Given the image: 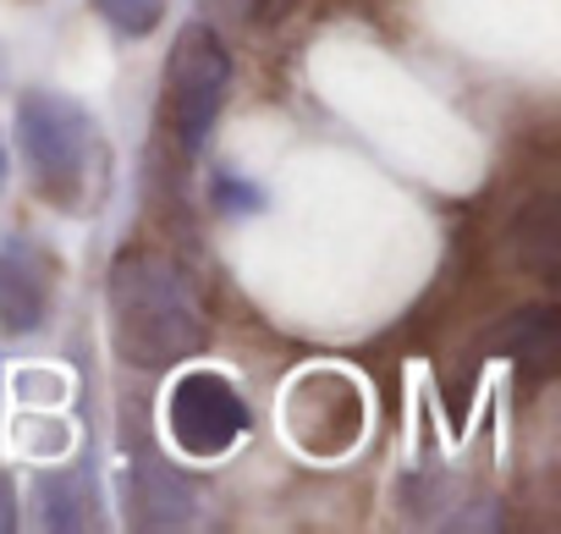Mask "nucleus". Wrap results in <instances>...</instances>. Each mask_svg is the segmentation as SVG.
I'll use <instances>...</instances> for the list:
<instances>
[{
	"instance_id": "nucleus-4",
	"label": "nucleus",
	"mask_w": 561,
	"mask_h": 534,
	"mask_svg": "<svg viewBox=\"0 0 561 534\" xmlns=\"http://www.w3.org/2000/svg\"><path fill=\"white\" fill-rule=\"evenodd\" d=\"M248 424H253L248 419V402L231 391L226 375H209V370L182 375L171 386V397H165V430H171L176 452L193 457V463L226 457L248 435Z\"/></svg>"
},
{
	"instance_id": "nucleus-12",
	"label": "nucleus",
	"mask_w": 561,
	"mask_h": 534,
	"mask_svg": "<svg viewBox=\"0 0 561 534\" xmlns=\"http://www.w3.org/2000/svg\"><path fill=\"white\" fill-rule=\"evenodd\" d=\"M0 182H7V144H0Z\"/></svg>"
},
{
	"instance_id": "nucleus-10",
	"label": "nucleus",
	"mask_w": 561,
	"mask_h": 534,
	"mask_svg": "<svg viewBox=\"0 0 561 534\" xmlns=\"http://www.w3.org/2000/svg\"><path fill=\"white\" fill-rule=\"evenodd\" d=\"M220 193H226L220 198L226 209H259V188H237L231 177H220Z\"/></svg>"
},
{
	"instance_id": "nucleus-1",
	"label": "nucleus",
	"mask_w": 561,
	"mask_h": 534,
	"mask_svg": "<svg viewBox=\"0 0 561 534\" xmlns=\"http://www.w3.org/2000/svg\"><path fill=\"white\" fill-rule=\"evenodd\" d=\"M111 337L138 370H171L209 342L204 298L171 253L122 248L111 259Z\"/></svg>"
},
{
	"instance_id": "nucleus-3",
	"label": "nucleus",
	"mask_w": 561,
	"mask_h": 534,
	"mask_svg": "<svg viewBox=\"0 0 561 534\" xmlns=\"http://www.w3.org/2000/svg\"><path fill=\"white\" fill-rule=\"evenodd\" d=\"M226 89H231V56H226L220 34L209 23H187L171 45L165 83H160V116H165V133L182 149V160H193L209 144Z\"/></svg>"
},
{
	"instance_id": "nucleus-9",
	"label": "nucleus",
	"mask_w": 561,
	"mask_h": 534,
	"mask_svg": "<svg viewBox=\"0 0 561 534\" xmlns=\"http://www.w3.org/2000/svg\"><path fill=\"white\" fill-rule=\"evenodd\" d=\"M94 12H100L116 34L144 39V34H154V29L165 23V0H94Z\"/></svg>"
},
{
	"instance_id": "nucleus-7",
	"label": "nucleus",
	"mask_w": 561,
	"mask_h": 534,
	"mask_svg": "<svg viewBox=\"0 0 561 534\" xmlns=\"http://www.w3.org/2000/svg\"><path fill=\"white\" fill-rule=\"evenodd\" d=\"M144 512V523H182L187 518V507H193V490L176 479V474H165L160 463H144L138 468V496H133Z\"/></svg>"
},
{
	"instance_id": "nucleus-2",
	"label": "nucleus",
	"mask_w": 561,
	"mask_h": 534,
	"mask_svg": "<svg viewBox=\"0 0 561 534\" xmlns=\"http://www.w3.org/2000/svg\"><path fill=\"white\" fill-rule=\"evenodd\" d=\"M18 144L28 160V177L39 188V198H50L56 209H83L94 198V177H100V133L94 116L56 94V89H34L18 105Z\"/></svg>"
},
{
	"instance_id": "nucleus-8",
	"label": "nucleus",
	"mask_w": 561,
	"mask_h": 534,
	"mask_svg": "<svg viewBox=\"0 0 561 534\" xmlns=\"http://www.w3.org/2000/svg\"><path fill=\"white\" fill-rule=\"evenodd\" d=\"M39 501H45V523L50 529H78V523H89V490H83V479H78V468L72 474H39Z\"/></svg>"
},
{
	"instance_id": "nucleus-6",
	"label": "nucleus",
	"mask_w": 561,
	"mask_h": 534,
	"mask_svg": "<svg viewBox=\"0 0 561 534\" xmlns=\"http://www.w3.org/2000/svg\"><path fill=\"white\" fill-rule=\"evenodd\" d=\"M506 331H517V337H506L501 348H506L523 370L545 375V370H550V353H556V309H550V304L517 309V320H506Z\"/></svg>"
},
{
	"instance_id": "nucleus-11",
	"label": "nucleus",
	"mask_w": 561,
	"mask_h": 534,
	"mask_svg": "<svg viewBox=\"0 0 561 534\" xmlns=\"http://www.w3.org/2000/svg\"><path fill=\"white\" fill-rule=\"evenodd\" d=\"M7 529H18V496H12L7 474H0V534H7Z\"/></svg>"
},
{
	"instance_id": "nucleus-5",
	"label": "nucleus",
	"mask_w": 561,
	"mask_h": 534,
	"mask_svg": "<svg viewBox=\"0 0 561 534\" xmlns=\"http://www.w3.org/2000/svg\"><path fill=\"white\" fill-rule=\"evenodd\" d=\"M56 304V259L34 237L0 242V331L28 337L50 320Z\"/></svg>"
}]
</instances>
